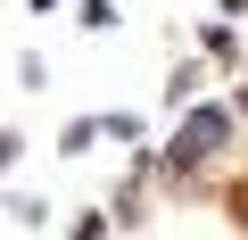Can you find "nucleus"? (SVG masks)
Here are the masks:
<instances>
[{
	"label": "nucleus",
	"mask_w": 248,
	"mask_h": 240,
	"mask_svg": "<svg viewBox=\"0 0 248 240\" xmlns=\"http://www.w3.org/2000/svg\"><path fill=\"white\" fill-rule=\"evenodd\" d=\"M223 133H232V108H199L190 125L174 133V149H166V158H174V166H207V158L223 149Z\"/></svg>",
	"instance_id": "obj_1"
}]
</instances>
